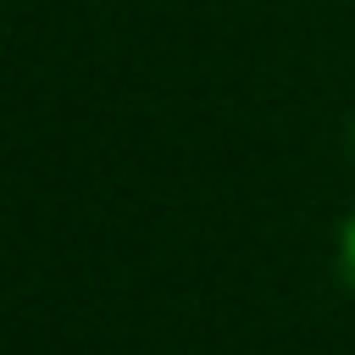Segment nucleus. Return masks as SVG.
Masks as SVG:
<instances>
[{"label": "nucleus", "instance_id": "nucleus-1", "mask_svg": "<svg viewBox=\"0 0 355 355\" xmlns=\"http://www.w3.org/2000/svg\"><path fill=\"white\" fill-rule=\"evenodd\" d=\"M333 261H338V277H344V288L355 294V205L344 211V222H338V239H333Z\"/></svg>", "mask_w": 355, "mask_h": 355}, {"label": "nucleus", "instance_id": "nucleus-2", "mask_svg": "<svg viewBox=\"0 0 355 355\" xmlns=\"http://www.w3.org/2000/svg\"><path fill=\"white\" fill-rule=\"evenodd\" d=\"M349 155H355V122H349Z\"/></svg>", "mask_w": 355, "mask_h": 355}]
</instances>
